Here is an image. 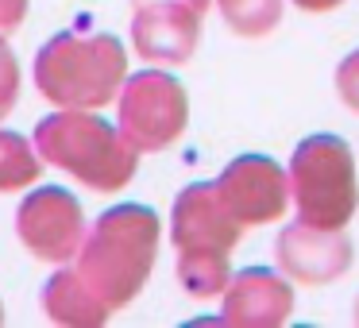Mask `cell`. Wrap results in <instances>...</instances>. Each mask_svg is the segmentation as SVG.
<instances>
[{
  "instance_id": "17",
  "label": "cell",
  "mask_w": 359,
  "mask_h": 328,
  "mask_svg": "<svg viewBox=\"0 0 359 328\" xmlns=\"http://www.w3.org/2000/svg\"><path fill=\"white\" fill-rule=\"evenodd\" d=\"M336 89H340V101L359 112V50L340 62V70H336Z\"/></svg>"
},
{
  "instance_id": "21",
  "label": "cell",
  "mask_w": 359,
  "mask_h": 328,
  "mask_svg": "<svg viewBox=\"0 0 359 328\" xmlns=\"http://www.w3.org/2000/svg\"><path fill=\"white\" fill-rule=\"evenodd\" d=\"M355 320H359V305H355Z\"/></svg>"
},
{
  "instance_id": "14",
  "label": "cell",
  "mask_w": 359,
  "mask_h": 328,
  "mask_svg": "<svg viewBox=\"0 0 359 328\" xmlns=\"http://www.w3.org/2000/svg\"><path fill=\"white\" fill-rule=\"evenodd\" d=\"M39 170H43V163H39L35 143L24 139L20 132H4L0 128V193L27 189L39 178Z\"/></svg>"
},
{
  "instance_id": "5",
  "label": "cell",
  "mask_w": 359,
  "mask_h": 328,
  "mask_svg": "<svg viewBox=\"0 0 359 328\" xmlns=\"http://www.w3.org/2000/svg\"><path fill=\"white\" fill-rule=\"evenodd\" d=\"M120 135L135 151H166L189 120V101L178 78L163 70H143L120 86Z\"/></svg>"
},
{
  "instance_id": "2",
  "label": "cell",
  "mask_w": 359,
  "mask_h": 328,
  "mask_svg": "<svg viewBox=\"0 0 359 328\" xmlns=\"http://www.w3.org/2000/svg\"><path fill=\"white\" fill-rule=\"evenodd\" d=\"M35 151H39V158L74 174L97 193L124 189L140 163L135 158L140 151L120 135V128L93 116L89 109H58L55 116L39 120Z\"/></svg>"
},
{
  "instance_id": "8",
  "label": "cell",
  "mask_w": 359,
  "mask_h": 328,
  "mask_svg": "<svg viewBox=\"0 0 359 328\" xmlns=\"http://www.w3.org/2000/svg\"><path fill=\"white\" fill-rule=\"evenodd\" d=\"M217 193L224 209L243 224H271L282 220L290 205V178L274 158L266 155H240L224 166L217 178Z\"/></svg>"
},
{
  "instance_id": "7",
  "label": "cell",
  "mask_w": 359,
  "mask_h": 328,
  "mask_svg": "<svg viewBox=\"0 0 359 328\" xmlns=\"http://www.w3.org/2000/svg\"><path fill=\"white\" fill-rule=\"evenodd\" d=\"M212 0H132V43L147 62L178 66L194 55Z\"/></svg>"
},
{
  "instance_id": "12",
  "label": "cell",
  "mask_w": 359,
  "mask_h": 328,
  "mask_svg": "<svg viewBox=\"0 0 359 328\" xmlns=\"http://www.w3.org/2000/svg\"><path fill=\"white\" fill-rule=\"evenodd\" d=\"M43 309L55 324H78V328H89V324H104L109 320V309L104 301L86 286L74 266H62V271L50 274V282L43 286Z\"/></svg>"
},
{
  "instance_id": "20",
  "label": "cell",
  "mask_w": 359,
  "mask_h": 328,
  "mask_svg": "<svg viewBox=\"0 0 359 328\" xmlns=\"http://www.w3.org/2000/svg\"><path fill=\"white\" fill-rule=\"evenodd\" d=\"M0 320H4V305H0Z\"/></svg>"
},
{
  "instance_id": "10",
  "label": "cell",
  "mask_w": 359,
  "mask_h": 328,
  "mask_svg": "<svg viewBox=\"0 0 359 328\" xmlns=\"http://www.w3.org/2000/svg\"><path fill=\"white\" fill-rule=\"evenodd\" d=\"M170 240L178 251H232L240 220L224 209L217 182H194L182 189L170 212Z\"/></svg>"
},
{
  "instance_id": "15",
  "label": "cell",
  "mask_w": 359,
  "mask_h": 328,
  "mask_svg": "<svg viewBox=\"0 0 359 328\" xmlns=\"http://www.w3.org/2000/svg\"><path fill=\"white\" fill-rule=\"evenodd\" d=\"M217 4L224 24L236 35H248V39L271 35L282 20V0H217Z\"/></svg>"
},
{
  "instance_id": "16",
  "label": "cell",
  "mask_w": 359,
  "mask_h": 328,
  "mask_svg": "<svg viewBox=\"0 0 359 328\" xmlns=\"http://www.w3.org/2000/svg\"><path fill=\"white\" fill-rule=\"evenodd\" d=\"M16 97H20V66H16L12 47L0 35V120L16 109Z\"/></svg>"
},
{
  "instance_id": "9",
  "label": "cell",
  "mask_w": 359,
  "mask_h": 328,
  "mask_svg": "<svg viewBox=\"0 0 359 328\" xmlns=\"http://www.w3.org/2000/svg\"><path fill=\"white\" fill-rule=\"evenodd\" d=\"M274 255L286 278L302 286H325L351 266V240L344 235V228H313L297 220L278 232Z\"/></svg>"
},
{
  "instance_id": "19",
  "label": "cell",
  "mask_w": 359,
  "mask_h": 328,
  "mask_svg": "<svg viewBox=\"0 0 359 328\" xmlns=\"http://www.w3.org/2000/svg\"><path fill=\"white\" fill-rule=\"evenodd\" d=\"M294 4L305 12H328V8H336V4H344V0H294Z\"/></svg>"
},
{
  "instance_id": "6",
  "label": "cell",
  "mask_w": 359,
  "mask_h": 328,
  "mask_svg": "<svg viewBox=\"0 0 359 328\" xmlns=\"http://www.w3.org/2000/svg\"><path fill=\"white\" fill-rule=\"evenodd\" d=\"M16 232L32 255L47 263H70L86 240V212L78 197L62 186H43L24 197L16 212Z\"/></svg>"
},
{
  "instance_id": "3",
  "label": "cell",
  "mask_w": 359,
  "mask_h": 328,
  "mask_svg": "<svg viewBox=\"0 0 359 328\" xmlns=\"http://www.w3.org/2000/svg\"><path fill=\"white\" fill-rule=\"evenodd\" d=\"M128 55L116 35L62 32L35 58V86L58 109H101L120 93Z\"/></svg>"
},
{
  "instance_id": "11",
  "label": "cell",
  "mask_w": 359,
  "mask_h": 328,
  "mask_svg": "<svg viewBox=\"0 0 359 328\" xmlns=\"http://www.w3.org/2000/svg\"><path fill=\"white\" fill-rule=\"evenodd\" d=\"M294 313V289L286 278H278L266 266H248L232 274L224 286V305H220V324L236 328H274L286 324Z\"/></svg>"
},
{
  "instance_id": "1",
  "label": "cell",
  "mask_w": 359,
  "mask_h": 328,
  "mask_svg": "<svg viewBox=\"0 0 359 328\" xmlns=\"http://www.w3.org/2000/svg\"><path fill=\"white\" fill-rule=\"evenodd\" d=\"M158 255V217L143 205H116L101 212L78 247L74 271L104 301V309H124L143 289Z\"/></svg>"
},
{
  "instance_id": "13",
  "label": "cell",
  "mask_w": 359,
  "mask_h": 328,
  "mask_svg": "<svg viewBox=\"0 0 359 328\" xmlns=\"http://www.w3.org/2000/svg\"><path fill=\"white\" fill-rule=\"evenodd\" d=\"M228 278V251H178V282L194 297H217L224 294Z\"/></svg>"
},
{
  "instance_id": "18",
  "label": "cell",
  "mask_w": 359,
  "mask_h": 328,
  "mask_svg": "<svg viewBox=\"0 0 359 328\" xmlns=\"http://www.w3.org/2000/svg\"><path fill=\"white\" fill-rule=\"evenodd\" d=\"M27 16V0H0V35L16 32Z\"/></svg>"
},
{
  "instance_id": "4",
  "label": "cell",
  "mask_w": 359,
  "mask_h": 328,
  "mask_svg": "<svg viewBox=\"0 0 359 328\" xmlns=\"http://www.w3.org/2000/svg\"><path fill=\"white\" fill-rule=\"evenodd\" d=\"M290 197L297 220L313 228H344L359 209V182L351 147L336 135H309L290 158Z\"/></svg>"
}]
</instances>
